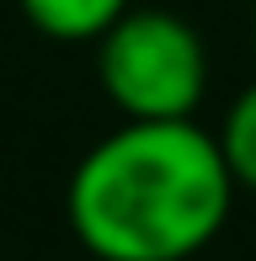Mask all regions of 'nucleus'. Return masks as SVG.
Wrapping results in <instances>:
<instances>
[{
    "label": "nucleus",
    "instance_id": "nucleus-3",
    "mask_svg": "<svg viewBox=\"0 0 256 261\" xmlns=\"http://www.w3.org/2000/svg\"><path fill=\"white\" fill-rule=\"evenodd\" d=\"M123 11H128V0H21V16L59 43L101 38Z\"/></svg>",
    "mask_w": 256,
    "mask_h": 261
},
{
    "label": "nucleus",
    "instance_id": "nucleus-1",
    "mask_svg": "<svg viewBox=\"0 0 256 261\" xmlns=\"http://www.w3.org/2000/svg\"><path fill=\"white\" fill-rule=\"evenodd\" d=\"M229 165L192 117H128L69 176V229L101 261H187L229 219Z\"/></svg>",
    "mask_w": 256,
    "mask_h": 261
},
{
    "label": "nucleus",
    "instance_id": "nucleus-4",
    "mask_svg": "<svg viewBox=\"0 0 256 261\" xmlns=\"http://www.w3.org/2000/svg\"><path fill=\"white\" fill-rule=\"evenodd\" d=\"M219 155L229 165V181L256 192V86H246L224 112V128H219Z\"/></svg>",
    "mask_w": 256,
    "mask_h": 261
},
{
    "label": "nucleus",
    "instance_id": "nucleus-2",
    "mask_svg": "<svg viewBox=\"0 0 256 261\" xmlns=\"http://www.w3.org/2000/svg\"><path fill=\"white\" fill-rule=\"evenodd\" d=\"M96 48V75L123 117H192L208 91V59L192 21L176 11L128 6Z\"/></svg>",
    "mask_w": 256,
    "mask_h": 261
}]
</instances>
